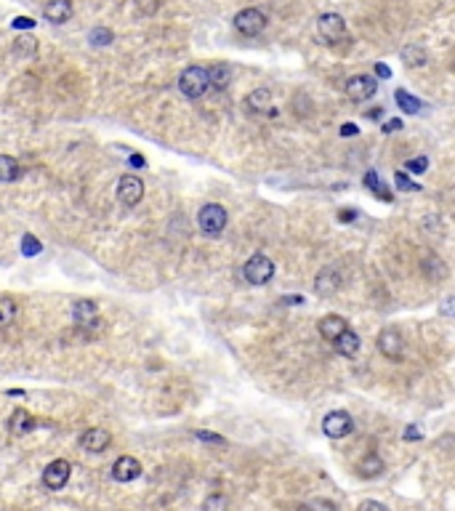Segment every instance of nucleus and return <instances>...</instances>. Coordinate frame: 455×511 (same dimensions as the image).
Wrapping results in <instances>:
<instances>
[{"instance_id":"1a4fd4ad","label":"nucleus","mask_w":455,"mask_h":511,"mask_svg":"<svg viewBox=\"0 0 455 511\" xmlns=\"http://www.w3.org/2000/svg\"><path fill=\"white\" fill-rule=\"evenodd\" d=\"M69 474H72L69 461L56 458V461H51V463L46 466V471H43V484H46L48 490H62V487L69 482Z\"/></svg>"},{"instance_id":"e433bc0d","label":"nucleus","mask_w":455,"mask_h":511,"mask_svg":"<svg viewBox=\"0 0 455 511\" xmlns=\"http://www.w3.org/2000/svg\"><path fill=\"white\" fill-rule=\"evenodd\" d=\"M357 134H360V128L354 122H344L341 125V136H357Z\"/></svg>"},{"instance_id":"9d476101","label":"nucleus","mask_w":455,"mask_h":511,"mask_svg":"<svg viewBox=\"0 0 455 511\" xmlns=\"http://www.w3.org/2000/svg\"><path fill=\"white\" fill-rule=\"evenodd\" d=\"M378 91V83L370 75H354L346 80V96L354 99V102H365Z\"/></svg>"},{"instance_id":"37998d69","label":"nucleus","mask_w":455,"mask_h":511,"mask_svg":"<svg viewBox=\"0 0 455 511\" xmlns=\"http://www.w3.org/2000/svg\"><path fill=\"white\" fill-rule=\"evenodd\" d=\"M288 304H301V296H288Z\"/></svg>"},{"instance_id":"4c0bfd02","label":"nucleus","mask_w":455,"mask_h":511,"mask_svg":"<svg viewBox=\"0 0 455 511\" xmlns=\"http://www.w3.org/2000/svg\"><path fill=\"white\" fill-rule=\"evenodd\" d=\"M421 437H424V434H421L418 426H407V429H405V440H407V442H410V440H421Z\"/></svg>"},{"instance_id":"5701e85b","label":"nucleus","mask_w":455,"mask_h":511,"mask_svg":"<svg viewBox=\"0 0 455 511\" xmlns=\"http://www.w3.org/2000/svg\"><path fill=\"white\" fill-rule=\"evenodd\" d=\"M362 181H365V187L370 189V192H375V195H378L381 200H391V195H388V189L384 187V181H381V176H378V171H368Z\"/></svg>"},{"instance_id":"473e14b6","label":"nucleus","mask_w":455,"mask_h":511,"mask_svg":"<svg viewBox=\"0 0 455 511\" xmlns=\"http://www.w3.org/2000/svg\"><path fill=\"white\" fill-rule=\"evenodd\" d=\"M440 312H442V317H455V296L444 298V301H442V307H440Z\"/></svg>"},{"instance_id":"c9c22d12","label":"nucleus","mask_w":455,"mask_h":511,"mask_svg":"<svg viewBox=\"0 0 455 511\" xmlns=\"http://www.w3.org/2000/svg\"><path fill=\"white\" fill-rule=\"evenodd\" d=\"M360 511H388L384 503H378V500H365L360 503Z\"/></svg>"},{"instance_id":"0eeeda50","label":"nucleus","mask_w":455,"mask_h":511,"mask_svg":"<svg viewBox=\"0 0 455 511\" xmlns=\"http://www.w3.org/2000/svg\"><path fill=\"white\" fill-rule=\"evenodd\" d=\"M264 24H267V16L258 8H242L240 14L234 16V29L245 38H255L264 29Z\"/></svg>"},{"instance_id":"bb28decb","label":"nucleus","mask_w":455,"mask_h":511,"mask_svg":"<svg viewBox=\"0 0 455 511\" xmlns=\"http://www.w3.org/2000/svg\"><path fill=\"white\" fill-rule=\"evenodd\" d=\"M41 251H43V245L38 237H32V234H24V237H22V255L32 258V255H38Z\"/></svg>"},{"instance_id":"f8f14e48","label":"nucleus","mask_w":455,"mask_h":511,"mask_svg":"<svg viewBox=\"0 0 455 511\" xmlns=\"http://www.w3.org/2000/svg\"><path fill=\"white\" fill-rule=\"evenodd\" d=\"M72 320L83 328H94L99 325V309H96L94 301H88V298H80V301H75V307H72Z\"/></svg>"},{"instance_id":"a19ab883","label":"nucleus","mask_w":455,"mask_h":511,"mask_svg":"<svg viewBox=\"0 0 455 511\" xmlns=\"http://www.w3.org/2000/svg\"><path fill=\"white\" fill-rule=\"evenodd\" d=\"M131 165H134V168H144V165H147V160H144L141 155H131Z\"/></svg>"},{"instance_id":"f257e3e1","label":"nucleus","mask_w":455,"mask_h":511,"mask_svg":"<svg viewBox=\"0 0 455 511\" xmlns=\"http://www.w3.org/2000/svg\"><path fill=\"white\" fill-rule=\"evenodd\" d=\"M211 88V78H208V69L192 64L178 75V91L187 96V99H200L205 91Z\"/></svg>"},{"instance_id":"c756f323","label":"nucleus","mask_w":455,"mask_h":511,"mask_svg":"<svg viewBox=\"0 0 455 511\" xmlns=\"http://www.w3.org/2000/svg\"><path fill=\"white\" fill-rule=\"evenodd\" d=\"M405 168H407V171H410V174H426L428 160H426V158H413V160H407V162H405Z\"/></svg>"},{"instance_id":"9b49d317","label":"nucleus","mask_w":455,"mask_h":511,"mask_svg":"<svg viewBox=\"0 0 455 511\" xmlns=\"http://www.w3.org/2000/svg\"><path fill=\"white\" fill-rule=\"evenodd\" d=\"M139 474H141V463L134 456H120L112 463V477L118 482H134Z\"/></svg>"},{"instance_id":"393cba45","label":"nucleus","mask_w":455,"mask_h":511,"mask_svg":"<svg viewBox=\"0 0 455 511\" xmlns=\"http://www.w3.org/2000/svg\"><path fill=\"white\" fill-rule=\"evenodd\" d=\"M384 471V461L375 456V453H370V456H365L360 461V474L362 477H378Z\"/></svg>"},{"instance_id":"6ab92c4d","label":"nucleus","mask_w":455,"mask_h":511,"mask_svg":"<svg viewBox=\"0 0 455 511\" xmlns=\"http://www.w3.org/2000/svg\"><path fill=\"white\" fill-rule=\"evenodd\" d=\"M208 78H211V85L214 88H227L229 83H232V67L229 64H214V67L208 69Z\"/></svg>"},{"instance_id":"f3484780","label":"nucleus","mask_w":455,"mask_h":511,"mask_svg":"<svg viewBox=\"0 0 455 511\" xmlns=\"http://www.w3.org/2000/svg\"><path fill=\"white\" fill-rule=\"evenodd\" d=\"M333 346H335V351H338L341 357H354V354L360 351V336H357V333L349 328V330H344L341 336L335 338Z\"/></svg>"},{"instance_id":"72a5a7b5","label":"nucleus","mask_w":455,"mask_h":511,"mask_svg":"<svg viewBox=\"0 0 455 511\" xmlns=\"http://www.w3.org/2000/svg\"><path fill=\"white\" fill-rule=\"evenodd\" d=\"M197 440H202V442H214V444H224V437L211 434V431H197Z\"/></svg>"},{"instance_id":"423d86ee","label":"nucleus","mask_w":455,"mask_h":511,"mask_svg":"<svg viewBox=\"0 0 455 511\" xmlns=\"http://www.w3.org/2000/svg\"><path fill=\"white\" fill-rule=\"evenodd\" d=\"M351 429H354V421H351V416H349L346 410H333V413H328V416L322 418V431L330 440H341Z\"/></svg>"},{"instance_id":"6e6552de","label":"nucleus","mask_w":455,"mask_h":511,"mask_svg":"<svg viewBox=\"0 0 455 511\" xmlns=\"http://www.w3.org/2000/svg\"><path fill=\"white\" fill-rule=\"evenodd\" d=\"M378 349L381 354L391 360V363H397L402 360V351H405V341H402V333L397 328H384L381 333H378Z\"/></svg>"},{"instance_id":"a211bd4d","label":"nucleus","mask_w":455,"mask_h":511,"mask_svg":"<svg viewBox=\"0 0 455 511\" xmlns=\"http://www.w3.org/2000/svg\"><path fill=\"white\" fill-rule=\"evenodd\" d=\"M245 104H248L251 112H267L272 107V91L269 88H255L253 94H248Z\"/></svg>"},{"instance_id":"dca6fc26","label":"nucleus","mask_w":455,"mask_h":511,"mask_svg":"<svg viewBox=\"0 0 455 511\" xmlns=\"http://www.w3.org/2000/svg\"><path fill=\"white\" fill-rule=\"evenodd\" d=\"M338 288H341V277H338V272L335 270H322L320 274H317L314 290H317L320 296H333Z\"/></svg>"},{"instance_id":"aec40b11","label":"nucleus","mask_w":455,"mask_h":511,"mask_svg":"<svg viewBox=\"0 0 455 511\" xmlns=\"http://www.w3.org/2000/svg\"><path fill=\"white\" fill-rule=\"evenodd\" d=\"M8 426H11V431H29L38 426V421L29 416L24 407H19V410H14V416H11V421H8Z\"/></svg>"},{"instance_id":"7c9ffc66","label":"nucleus","mask_w":455,"mask_h":511,"mask_svg":"<svg viewBox=\"0 0 455 511\" xmlns=\"http://www.w3.org/2000/svg\"><path fill=\"white\" fill-rule=\"evenodd\" d=\"M227 509V500L221 496H211L205 500V511H224Z\"/></svg>"},{"instance_id":"ea45409f","label":"nucleus","mask_w":455,"mask_h":511,"mask_svg":"<svg viewBox=\"0 0 455 511\" xmlns=\"http://www.w3.org/2000/svg\"><path fill=\"white\" fill-rule=\"evenodd\" d=\"M400 128H402V120H388L386 125H384L386 134H394V131H400Z\"/></svg>"},{"instance_id":"4468645a","label":"nucleus","mask_w":455,"mask_h":511,"mask_svg":"<svg viewBox=\"0 0 455 511\" xmlns=\"http://www.w3.org/2000/svg\"><path fill=\"white\" fill-rule=\"evenodd\" d=\"M112 442V437H109L107 429H99V426H94V429L83 431L80 437V444L88 450V453H102V450H107V444Z\"/></svg>"},{"instance_id":"4be33fe9","label":"nucleus","mask_w":455,"mask_h":511,"mask_svg":"<svg viewBox=\"0 0 455 511\" xmlns=\"http://www.w3.org/2000/svg\"><path fill=\"white\" fill-rule=\"evenodd\" d=\"M394 99H397V104H400L402 112H407V115H418V112L424 109L421 99H415V96H410L407 91H402V88L394 94Z\"/></svg>"},{"instance_id":"ddd939ff","label":"nucleus","mask_w":455,"mask_h":511,"mask_svg":"<svg viewBox=\"0 0 455 511\" xmlns=\"http://www.w3.org/2000/svg\"><path fill=\"white\" fill-rule=\"evenodd\" d=\"M317 330H320V336L325 338V341H330L333 344L335 338L341 336L344 330H349V323L341 317V314H325L320 320V325H317Z\"/></svg>"},{"instance_id":"39448f33","label":"nucleus","mask_w":455,"mask_h":511,"mask_svg":"<svg viewBox=\"0 0 455 511\" xmlns=\"http://www.w3.org/2000/svg\"><path fill=\"white\" fill-rule=\"evenodd\" d=\"M141 197H144V181L134 174L122 176L120 181H118V200H120L125 208H134V205L141 202Z\"/></svg>"},{"instance_id":"f704fd0d","label":"nucleus","mask_w":455,"mask_h":511,"mask_svg":"<svg viewBox=\"0 0 455 511\" xmlns=\"http://www.w3.org/2000/svg\"><path fill=\"white\" fill-rule=\"evenodd\" d=\"M32 27H35V22L29 16H16L14 19V29H32Z\"/></svg>"},{"instance_id":"20e7f679","label":"nucleus","mask_w":455,"mask_h":511,"mask_svg":"<svg viewBox=\"0 0 455 511\" xmlns=\"http://www.w3.org/2000/svg\"><path fill=\"white\" fill-rule=\"evenodd\" d=\"M317 35H320L325 43H341L346 38V22H344V16L338 14H322L317 19Z\"/></svg>"},{"instance_id":"58836bf2","label":"nucleus","mask_w":455,"mask_h":511,"mask_svg":"<svg viewBox=\"0 0 455 511\" xmlns=\"http://www.w3.org/2000/svg\"><path fill=\"white\" fill-rule=\"evenodd\" d=\"M375 75H378L381 80H388V78H391V69H388L386 64H375Z\"/></svg>"},{"instance_id":"c85d7f7f","label":"nucleus","mask_w":455,"mask_h":511,"mask_svg":"<svg viewBox=\"0 0 455 511\" xmlns=\"http://www.w3.org/2000/svg\"><path fill=\"white\" fill-rule=\"evenodd\" d=\"M91 43H94V46H109V43H112V32L104 27H96L94 32H91Z\"/></svg>"},{"instance_id":"b1692460","label":"nucleus","mask_w":455,"mask_h":511,"mask_svg":"<svg viewBox=\"0 0 455 511\" xmlns=\"http://www.w3.org/2000/svg\"><path fill=\"white\" fill-rule=\"evenodd\" d=\"M402 62L407 67H424L426 64V51L418 48V46H407V48H402Z\"/></svg>"},{"instance_id":"7ed1b4c3","label":"nucleus","mask_w":455,"mask_h":511,"mask_svg":"<svg viewBox=\"0 0 455 511\" xmlns=\"http://www.w3.org/2000/svg\"><path fill=\"white\" fill-rule=\"evenodd\" d=\"M197 224L205 234H221L224 227H227V211H224V205H218V202H208V205H202L200 214H197Z\"/></svg>"},{"instance_id":"2f4dec72","label":"nucleus","mask_w":455,"mask_h":511,"mask_svg":"<svg viewBox=\"0 0 455 511\" xmlns=\"http://www.w3.org/2000/svg\"><path fill=\"white\" fill-rule=\"evenodd\" d=\"M16 54H35V41L32 38H22L19 41V46H16Z\"/></svg>"},{"instance_id":"79ce46f5","label":"nucleus","mask_w":455,"mask_h":511,"mask_svg":"<svg viewBox=\"0 0 455 511\" xmlns=\"http://www.w3.org/2000/svg\"><path fill=\"white\" fill-rule=\"evenodd\" d=\"M338 218H341V221H354V218H357V211H341Z\"/></svg>"},{"instance_id":"2eb2a0df","label":"nucleus","mask_w":455,"mask_h":511,"mask_svg":"<svg viewBox=\"0 0 455 511\" xmlns=\"http://www.w3.org/2000/svg\"><path fill=\"white\" fill-rule=\"evenodd\" d=\"M43 16L48 22H54V24H64L72 16V3L69 0H48L46 8H43Z\"/></svg>"},{"instance_id":"cd10ccee","label":"nucleus","mask_w":455,"mask_h":511,"mask_svg":"<svg viewBox=\"0 0 455 511\" xmlns=\"http://www.w3.org/2000/svg\"><path fill=\"white\" fill-rule=\"evenodd\" d=\"M394 184H397V189H400V192H421V187H418V184H413V181L405 176V171H397V174H394Z\"/></svg>"},{"instance_id":"412c9836","label":"nucleus","mask_w":455,"mask_h":511,"mask_svg":"<svg viewBox=\"0 0 455 511\" xmlns=\"http://www.w3.org/2000/svg\"><path fill=\"white\" fill-rule=\"evenodd\" d=\"M19 162L11 158V155H0V181L8 184V181H16L19 178Z\"/></svg>"},{"instance_id":"f03ea898","label":"nucleus","mask_w":455,"mask_h":511,"mask_svg":"<svg viewBox=\"0 0 455 511\" xmlns=\"http://www.w3.org/2000/svg\"><path fill=\"white\" fill-rule=\"evenodd\" d=\"M242 277L248 280L251 285H267L272 277H274V264L272 258H267L264 253H253L245 267H242Z\"/></svg>"},{"instance_id":"a878e982","label":"nucleus","mask_w":455,"mask_h":511,"mask_svg":"<svg viewBox=\"0 0 455 511\" xmlns=\"http://www.w3.org/2000/svg\"><path fill=\"white\" fill-rule=\"evenodd\" d=\"M16 301L14 298H0V328H6L8 323L16 320Z\"/></svg>"}]
</instances>
